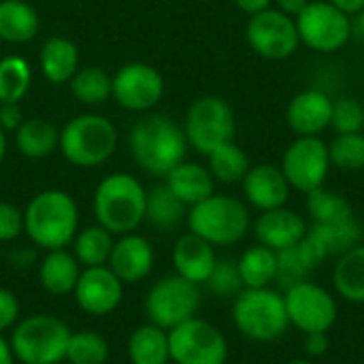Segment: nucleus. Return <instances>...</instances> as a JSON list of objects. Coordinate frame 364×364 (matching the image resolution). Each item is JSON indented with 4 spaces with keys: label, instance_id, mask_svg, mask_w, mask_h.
Wrapping results in <instances>:
<instances>
[{
    "label": "nucleus",
    "instance_id": "33",
    "mask_svg": "<svg viewBox=\"0 0 364 364\" xmlns=\"http://www.w3.org/2000/svg\"><path fill=\"white\" fill-rule=\"evenodd\" d=\"M250 166L252 164H250L247 154L235 141H230L226 145H220L218 149H213L207 156V168H209V173L213 175L215 181L226 183V186L241 183L243 177L247 175Z\"/></svg>",
    "mask_w": 364,
    "mask_h": 364
},
{
    "label": "nucleus",
    "instance_id": "31",
    "mask_svg": "<svg viewBox=\"0 0 364 364\" xmlns=\"http://www.w3.org/2000/svg\"><path fill=\"white\" fill-rule=\"evenodd\" d=\"M237 267L243 288H271L277 277V252L256 243L239 256Z\"/></svg>",
    "mask_w": 364,
    "mask_h": 364
},
{
    "label": "nucleus",
    "instance_id": "20",
    "mask_svg": "<svg viewBox=\"0 0 364 364\" xmlns=\"http://www.w3.org/2000/svg\"><path fill=\"white\" fill-rule=\"evenodd\" d=\"M241 190H243L245 203L258 211L286 207L290 192H292L288 179L284 177L277 164L250 166L247 175L241 181Z\"/></svg>",
    "mask_w": 364,
    "mask_h": 364
},
{
    "label": "nucleus",
    "instance_id": "30",
    "mask_svg": "<svg viewBox=\"0 0 364 364\" xmlns=\"http://www.w3.org/2000/svg\"><path fill=\"white\" fill-rule=\"evenodd\" d=\"M15 145L26 158L41 160L60 145V130L43 117H30L15 130Z\"/></svg>",
    "mask_w": 364,
    "mask_h": 364
},
{
    "label": "nucleus",
    "instance_id": "5",
    "mask_svg": "<svg viewBox=\"0 0 364 364\" xmlns=\"http://www.w3.org/2000/svg\"><path fill=\"white\" fill-rule=\"evenodd\" d=\"M235 328L254 343H273L290 328L286 301L279 290L243 288L232 303Z\"/></svg>",
    "mask_w": 364,
    "mask_h": 364
},
{
    "label": "nucleus",
    "instance_id": "2",
    "mask_svg": "<svg viewBox=\"0 0 364 364\" xmlns=\"http://www.w3.org/2000/svg\"><path fill=\"white\" fill-rule=\"evenodd\" d=\"M79 230V207L75 198L62 190H45L36 194L23 209V232L45 250H64Z\"/></svg>",
    "mask_w": 364,
    "mask_h": 364
},
{
    "label": "nucleus",
    "instance_id": "26",
    "mask_svg": "<svg viewBox=\"0 0 364 364\" xmlns=\"http://www.w3.org/2000/svg\"><path fill=\"white\" fill-rule=\"evenodd\" d=\"M335 292L348 303L364 305V243L341 254L333 269Z\"/></svg>",
    "mask_w": 364,
    "mask_h": 364
},
{
    "label": "nucleus",
    "instance_id": "18",
    "mask_svg": "<svg viewBox=\"0 0 364 364\" xmlns=\"http://www.w3.org/2000/svg\"><path fill=\"white\" fill-rule=\"evenodd\" d=\"M333 98L320 87H307L294 94L286 109L288 128L296 136H320L331 128Z\"/></svg>",
    "mask_w": 364,
    "mask_h": 364
},
{
    "label": "nucleus",
    "instance_id": "51",
    "mask_svg": "<svg viewBox=\"0 0 364 364\" xmlns=\"http://www.w3.org/2000/svg\"><path fill=\"white\" fill-rule=\"evenodd\" d=\"M358 28H360V34L364 36V9L358 13Z\"/></svg>",
    "mask_w": 364,
    "mask_h": 364
},
{
    "label": "nucleus",
    "instance_id": "27",
    "mask_svg": "<svg viewBox=\"0 0 364 364\" xmlns=\"http://www.w3.org/2000/svg\"><path fill=\"white\" fill-rule=\"evenodd\" d=\"M38 32V13L26 0H0V41L30 43Z\"/></svg>",
    "mask_w": 364,
    "mask_h": 364
},
{
    "label": "nucleus",
    "instance_id": "6",
    "mask_svg": "<svg viewBox=\"0 0 364 364\" xmlns=\"http://www.w3.org/2000/svg\"><path fill=\"white\" fill-rule=\"evenodd\" d=\"M62 156L81 168L105 164L117 147V130L111 119L98 113H83L73 117L60 130Z\"/></svg>",
    "mask_w": 364,
    "mask_h": 364
},
{
    "label": "nucleus",
    "instance_id": "39",
    "mask_svg": "<svg viewBox=\"0 0 364 364\" xmlns=\"http://www.w3.org/2000/svg\"><path fill=\"white\" fill-rule=\"evenodd\" d=\"M311 273H314V267L307 262V258L303 256L301 247L294 245V247H288V250H282L277 252V277H275V284L284 290L305 282V279H311Z\"/></svg>",
    "mask_w": 364,
    "mask_h": 364
},
{
    "label": "nucleus",
    "instance_id": "42",
    "mask_svg": "<svg viewBox=\"0 0 364 364\" xmlns=\"http://www.w3.org/2000/svg\"><path fill=\"white\" fill-rule=\"evenodd\" d=\"M23 232V211L0 200V243L13 241Z\"/></svg>",
    "mask_w": 364,
    "mask_h": 364
},
{
    "label": "nucleus",
    "instance_id": "47",
    "mask_svg": "<svg viewBox=\"0 0 364 364\" xmlns=\"http://www.w3.org/2000/svg\"><path fill=\"white\" fill-rule=\"evenodd\" d=\"M245 15H256L273 6V0H232Z\"/></svg>",
    "mask_w": 364,
    "mask_h": 364
},
{
    "label": "nucleus",
    "instance_id": "35",
    "mask_svg": "<svg viewBox=\"0 0 364 364\" xmlns=\"http://www.w3.org/2000/svg\"><path fill=\"white\" fill-rule=\"evenodd\" d=\"M68 83H70L73 96L81 105H87V107L102 105L107 98H111V92H113L111 75L105 73L98 66H83V68H79Z\"/></svg>",
    "mask_w": 364,
    "mask_h": 364
},
{
    "label": "nucleus",
    "instance_id": "7",
    "mask_svg": "<svg viewBox=\"0 0 364 364\" xmlns=\"http://www.w3.org/2000/svg\"><path fill=\"white\" fill-rule=\"evenodd\" d=\"M70 328L55 316L36 314L19 320L11 333V350L21 364H60L66 360Z\"/></svg>",
    "mask_w": 364,
    "mask_h": 364
},
{
    "label": "nucleus",
    "instance_id": "49",
    "mask_svg": "<svg viewBox=\"0 0 364 364\" xmlns=\"http://www.w3.org/2000/svg\"><path fill=\"white\" fill-rule=\"evenodd\" d=\"M0 364H15V356L11 350V343L0 333Z\"/></svg>",
    "mask_w": 364,
    "mask_h": 364
},
{
    "label": "nucleus",
    "instance_id": "23",
    "mask_svg": "<svg viewBox=\"0 0 364 364\" xmlns=\"http://www.w3.org/2000/svg\"><path fill=\"white\" fill-rule=\"evenodd\" d=\"M166 186L173 190V194L188 205V209L205 198H209L215 192V179L209 173L205 164L198 162H179L166 177Z\"/></svg>",
    "mask_w": 364,
    "mask_h": 364
},
{
    "label": "nucleus",
    "instance_id": "16",
    "mask_svg": "<svg viewBox=\"0 0 364 364\" xmlns=\"http://www.w3.org/2000/svg\"><path fill=\"white\" fill-rule=\"evenodd\" d=\"M73 294L83 314L94 318H105L119 307L124 296V284L107 264L87 267L81 269Z\"/></svg>",
    "mask_w": 364,
    "mask_h": 364
},
{
    "label": "nucleus",
    "instance_id": "15",
    "mask_svg": "<svg viewBox=\"0 0 364 364\" xmlns=\"http://www.w3.org/2000/svg\"><path fill=\"white\" fill-rule=\"evenodd\" d=\"M111 81V96L115 98V102L134 113L151 111L164 94L162 75L158 73V68L145 62H128L119 66Z\"/></svg>",
    "mask_w": 364,
    "mask_h": 364
},
{
    "label": "nucleus",
    "instance_id": "17",
    "mask_svg": "<svg viewBox=\"0 0 364 364\" xmlns=\"http://www.w3.org/2000/svg\"><path fill=\"white\" fill-rule=\"evenodd\" d=\"M363 239L360 224L352 218L339 224H309L305 239L299 243L303 256L314 267H322L331 258H339Z\"/></svg>",
    "mask_w": 364,
    "mask_h": 364
},
{
    "label": "nucleus",
    "instance_id": "4",
    "mask_svg": "<svg viewBox=\"0 0 364 364\" xmlns=\"http://www.w3.org/2000/svg\"><path fill=\"white\" fill-rule=\"evenodd\" d=\"M188 230L213 247L235 245L252 230V215L245 200L230 194H211L188 209Z\"/></svg>",
    "mask_w": 364,
    "mask_h": 364
},
{
    "label": "nucleus",
    "instance_id": "13",
    "mask_svg": "<svg viewBox=\"0 0 364 364\" xmlns=\"http://www.w3.org/2000/svg\"><path fill=\"white\" fill-rule=\"evenodd\" d=\"M286 311L290 326L299 328L301 333H328L339 316V305L333 292L324 286L305 279L288 290H284Z\"/></svg>",
    "mask_w": 364,
    "mask_h": 364
},
{
    "label": "nucleus",
    "instance_id": "24",
    "mask_svg": "<svg viewBox=\"0 0 364 364\" xmlns=\"http://www.w3.org/2000/svg\"><path fill=\"white\" fill-rule=\"evenodd\" d=\"M81 264L75 258L73 252L64 250H51L45 254L38 267V282L45 292L53 296H66L73 294L77 279L81 275Z\"/></svg>",
    "mask_w": 364,
    "mask_h": 364
},
{
    "label": "nucleus",
    "instance_id": "46",
    "mask_svg": "<svg viewBox=\"0 0 364 364\" xmlns=\"http://www.w3.org/2000/svg\"><path fill=\"white\" fill-rule=\"evenodd\" d=\"M307 4H309V0H273V6L290 17H296Z\"/></svg>",
    "mask_w": 364,
    "mask_h": 364
},
{
    "label": "nucleus",
    "instance_id": "9",
    "mask_svg": "<svg viewBox=\"0 0 364 364\" xmlns=\"http://www.w3.org/2000/svg\"><path fill=\"white\" fill-rule=\"evenodd\" d=\"M200 309V286L181 275L160 277L145 296V316L151 324L173 331L175 326L196 318Z\"/></svg>",
    "mask_w": 364,
    "mask_h": 364
},
{
    "label": "nucleus",
    "instance_id": "8",
    "mask_svg": "<svg viewBox=\"0 0 364 364\" xmlns=\"http://www.w3.org/2000/svg\"><path fill=\"white\" fill-rule=\"evenodd\" d=\"M183 132L188 145L198 154L209 156L220 145L235 141L237 119L228 100L220 96H200L196 98L186 113Z\"/></svg>",
    "mask_w": 364,
    "mask_h": 364
},
{
    "label": "nucleus",
    "instance_id": "44",
    "mask_svg": "<svg viewBox=\"0 0 364 364\" xmlns=\"http://www.w3.org/2000/svg\"><path fill=\"white\" fill-rule=\"evenodd\" d=\"M23 122L19 102H0V128L4 132H13L19 128V124Z\"/></svg>",
    "mask_w": 364,
    "mask_h": 364
},
{
    "label": "nucleus",
    "instance_id": "25",
    "mask_svg": "<svg viewBox=\"0 0 364 364\" xmlns=\"http://www.w3.org/2000/svg\"><path fill=\"white\" fill-rule=\"evenodd\" d=\"M38 66L49 83H68L79 70V49L73 41L64 36H51L41 47Z\"/></svg>",
    "mask_w": 364,
    "mask_h": 364
},
{
    "label": "nucleus",
    "instance_id": "45",
    "mask_svg": "<svg viewBox=\"0 0 364 364\" xmlns=\"http://www.w3.org/2000/svg\"><path fill=\"white\" fill-rule=\"evenodd\" d=\"M331 348V337L328 333H309L305 335V352L309 358H320L328 352Z\"/></svg>",
    "mask_w": 364,
    "mask_h": 364
},
{
    "label": "nucleus",
    "instance_id": "21",
    "mask_svg": "<svg viewBox=\"0 0 364 364\" xmlns=\"http://www.w3.org/2000/svg\"><path fill=\"white\" fill-rule=\"evenodd\" d=\"M154 260L156 254L151 243L136 232H128L115 239L107 267L117 275L122 284H136L151 273Z\"/></svg>",
    "mask_w": 364,
    "mask_h": 364
},
{
    "label": "nucleus",
    "instance_id": "12",
    "mask_svg": "<svg viewBox=\"0 0 364 364\" xmlns=\"http://www.w3.org/2000/svg\"><path fill=\"white\" fill-rule=\"evenodd\" d=\"M245 38L256 55L273 62L292 58L301 47L296 19L277 11L275 6L250 15Z\"/></svg>",
    "mask_w": 364,
    "mask_h": 364
},
{
    "label": "nucleus",
    "instance_id": "10",
    "mask_svg": "<svg viewBox=\"0 0 364 364\" xmlns=\"http://www.w3.org/2000/svg\"><path fill=\"white\" fill-rule=\"evenodd\" d=\"M294 19L301 45L318 53H335L352 38V15L328 0H309Z\"/></svg>",
    "mask_w": 364,
    "mask_h": 364
},
{
    "label": "nucleus",
    "instance_id": "14",
    "mask_svg": "<svg viewBox=\"0 0 364 364\" xmlns=\"http://www.w3.org/2000/svg\"><path fill=\"white\" fill-rule=\"evenodd\" d=\"M290 188L309 194L326 183L331 173L328 143L322 136H296L284 151L279 164Z\"/></svg>",
    "mask_w": 364,
    "mask_h": 364
},
{
    "label": "nucleus",
    "instance_id": "36",
    "mask_svg": "<svg viewBox=\"0 0 364 364\" xmlns=\"http://www.w3.org/2000/svg\"><path fill=\"white\" fill-rule=\"evenodd\" d=\"M32 83L30 64L21 55L0 60V102H19Z\"/></svg>",
    "mask_w": 364,
    "mask_h": 364
},
{
    "label": "nucleus",
    "instance_id": "41",
    "mask_svg": "<svg viewBox=\"0 0 364 364\" xmlns=\"http://www.w3.org/2000/svg\"><path fill=\"white\" fill-rule=\"evenodd\" d=\"M215 296L220 299H235L243 290V282L239 275L237 260L230 258H218L207 284H205Z\"/></svg>",
    "mask_w": 364,
    "mask_h": 364
},
{
    "label": "nucleus",
    "instance_id": "22",
    "mask_svg": "<svg viewBox=\"0 0 364 364\" xmlns=\"http://www.w3.org/2000/svg\"><path fill=\"white\" fill-rule=\"evenodd\" d=\"M218 262V254L215 247L211 243H207L205 239L196 237L194 232H186L175 241L173 247V267L175 273L181 275L183 279L196 284V286H205L213 267Z\"/></svg>",
    "mask_w": 364,
    "mask_h": 364
},
{
    "label": "nucleus",
    "instance_id": "50",
    "mask_svg": "<svg viewBox=\"0 0 364 364\" xmlns=\"http://www.w3.org/2000/svg\"><path fill=\"white\" fill-rule=\"evenodd\" d=\"M4 156H6V132L0 128V162L4 160Z\"/></svg>",
    "mask_w": 364,
    "mask_h": 364
},
{
    "label": "nucleus",
    "instance_id": "34",
    "mask_svg": "<svg viewBox=\"0 0 364 364\" xmlns=\"http://www.w3.org/2000/svg\"><path fill=\"white\" fill-rule=\"evenodd\" d=\"M305 196H307L305 205L311 224H339L354 218V209L350 200L339 192H333L322 186Z\"/></svg>",
    "mask_w": 364,
    "mask_h": 364
},
{
    "label": "nucleus",
    "instance_id": "32",
    "mask_svg": "<svg viewBox=\"0 0 364 364\" xmlns=\"http://www.w3.org/2000/svg\"><path fill=\"white\" fill-rule=\"evenodd\" d=\"M113 243H115L113 232H109L100 224H94L83 230H77V235L73 239V254L83 269L102 267L109 262Z\"/></svg>",
    "mask_w": 364,
    "mask_h": 364
},
{
    "label": "nucleus",
    "instance_id": "19",
    "mask_svg": "<svg viewBox=\"0 0 364 364\" xmlns=\"http://www.w3.org/2000/svg\"><path fill=\"white\" fill-rule=\"evenodd\" d=\"M252 228L260 245L273 252H282L299 245L305 239L309 224L296 211L288 207H277L260 211V215L252 222Z\"/></svg>",
    "mask_w": 364,
    "mask_h": 364
},
{
    "label": "nucleus",
    "instance_id": "38",
    "mask_svg": "<svg viewBox=\"0 0 364 364\" xmlns=\"http://www.w3.org/2000/svg\"><path fill=\"white\" fill-rule=\"evenodd\" d=\"M331 166L346 173L364 171V132L335 134L328 143Z\"/></svg>",
    "mask_w": 364,
    "mask_h": 364
},
{
    "label": "nucleus",
    "instance_id": "3",
    "mask_svg": "<svg viewBox=\"0 0 364 364\" xmlns=\"http://www.w3.org/2000/svg\"><path fill=\"white\" fill-rule=\"evenodd\" d=\"M147 190L130 173L107 175L94 192L96 222L113 235L134 232L145 222Z\"/></svg>",
    "mask_w": 364,
    "mask_h": 364
},
{
    "label": "nucleus",
    "instance_id": "52",
    "mask_svg": "<svg viewBox=\"0 0 364 364\" xmlns=\"http://www.w3.org/2000/svg\"><path fill=\"white\" fill-rule=\"evenodd\" d=\"M286 364H314L311 360H290V363Z\"/></svg>",
    "mask_w": 364,
    "mask_h": 364
},
{
    "label": "nucleus",
    "instance_id": "1",
    "mask_svg": "<svg viewBox=\"0 0 364 364\" xmlns=\"http://www.w3.org/2000/svg\"><path fill=\"white\" fill-rule=\"evenodd\" d=\"M188 147L183 128L162 113H147L128 134L132 160L145 173L156 177H166L179 162H183Z\"/></svg>",
    "mask_w": 364,
    "mask_h": 364
},
{
    "label": "nucleus",
    "instance_id": "28",
    "mask_svg": "<svg viewBox=\"0 0 364 364\" xmlns=\"http://www.w3.org/2000/svg\"><path fill=\"white\" fill-rule=\"evenodd\" d=\"M128 360L130 364H168V331L147 322L132 331L128 337Z\"/></svg>",
    "mask_w": 364,
    "mask_h": 364
},
{
    "label": "nucleus",
    "instance_id": "53",
    "mask_svg": "<svg viewBox=\"0 0 364 364\" xmlns=\"http://www.w3.org/2000/svg\"><path fill=\"white\" fill-rule=\"evenodd\" d=\"M168 364H173V363H168Z\"/></svg>",
    "mask_w": 364,
    "mask_h": 364
},
{
    "label": "nucleus",
    "instance_id": "40",
    "mask_svg": "<svg viewBox=\"0 0 364 364\" xmlns=\"http://www.w3.org/2000/svg\"><path fill=\"white\" fill-rule=\"evenodd\" d=\"M331 128L335 134H354L364 132V105L358 98L346 96L333 102Z\"/></svg>",
    "mask_w": 364,
    "mask_h": 364
},
{
    "label": "nucleus",
    "instance_id": "29",
    "mask_svg": "<svg viewBox=\"0 0 364 364\" xmlns=\"http://www.w3.org/2000/svg\"><path fill=\"white\" fill-rule=\"evenodd\" d=\"M188 218V205H183L166 183H158L147 190L145 196V222L158 230H173Z\"/></svg>",
    "mask_w": 364,
    "mask_h": 364
},
{
    "label": "nucleus",
    "instance_id": "43",
    "mask_svg": "<svg viewBox=\"0 0 364 364\" xmlns=\"http://www.w3.org/2000/svg\"><path fill=\"white\" fill-rule=\"evenodd\" d=\"M19 299L9 288H0V333L13 328L19 322Z\"/></svg>",
    "mask_w": 364,
    "mask_h": 364
},
{
    "label": "nucleus",
    "instance_id": "11",
    "mask_svg": "<svg viewBox=\"0 0 364 364\" xmlns=\"http://www.w3.org/2000/svg\"><path fill=\"white\" fill-rule=\"evenodd\" d=\"M168 348L173 364H226L228 360L224 333L198 316L168 331Z\"/></svg>",
    "mask_w": 364,
    "mask_h": 364
},
{
    "label": "nucleus",
    "instance_id": "48",
    "mask_svg": "<svg viewBox=\"0 0 364 364\" xmlns=\"http://www.w3.org/2000/svg\"><path fill=\"white\" fill-rule=\"evenodd\" d=\"M328 2H333L335 6H339L348 15H358L364 9V0H328Z\"/></svg>",
    "mask_w": 364,
    "mask_h": 364
},
{
    "label": "nucleus",
    "instance_id": "37",
    "mask_svg": "<svg viewBox=\"0 0 364 364\" xmlns=\"http://www.w3.org/2000/svg\"><path fill=\"white\" fill-rule=\"evenodd\" d=\"M109 354V341L96 331L70 333L66 348V360L70 364H107Z\"/></svg>",
    "mask_w": 364,
    "mask_h": 364
}]
</instances>
